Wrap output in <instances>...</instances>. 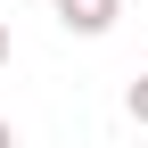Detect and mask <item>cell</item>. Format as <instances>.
<instances>
[{"instance_id":"cell-4","label":"cell","mask_w":148,"mask_h":148,"mask_svg":"<svg viewBox=\"0 0 148 148\" xmlns=\"http://www.w3.org/2000/svg\"><path fill=\"white\" fill-rule=\"evenodd\" d=\"M0 148H16V132H8V123H0Z\"/></svg>"},{"instance_id":"cell-2","label":"cell","mask_w":148,"mask_h":148,"mask_svg":"<svg viewBox=\"0 0 148 148\" xmlns=\"http://www.w3.org/2000/svg\"><path fill=\"white\" fill-rule=\"evenodd\" d=\"M123 107H132V123H148V74H140L132 90H123Z\"/></svg>"},{"instance_id":"cell-3","label":"cell","mask_w":148,"mask_h":148,"mask_svg":"<svg viewBox=\"0 0 148 148\" xmlns=\"http://www.w3.org/2000/svg\"><path fill=\"white\" fill-rule=\"evenodd\" d=\"M0 66H8V16H0Z\"/></svg>"},{"instance_id":"cell-1","label":"cell","mask_w":148,"mask_h":148,"mask_svg":"<svg viewBox=\"0 0 148 148\" xmlns=\"http://www.w3.org/2000/svg\"><path fill=\"white\" fill-rule=\"evenodd\" d=\"M115 16H123V0H58V25H66V33H82V41H99Z\"/></svg>"}]
</instances>
